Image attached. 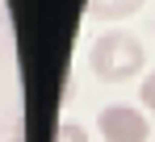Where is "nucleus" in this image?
<instances>
[{
    "label": "nucleus",
    "instance_id": "nucleus-3",
    "mask_svg": "<svg viewBox=\"0 0 155 142\" xmlns=\"http://www.w3.org/2000/svg\"><path fill=\"white\" fill-rule=\"evenodd\" d=\"M147 0H88V17H97V21H126Z\"/></svg>",
    "mask_w": 155,
    "mask_h": 142
},
{
    "label": "nucleus",
    "instance_id": "nucleus-4",
    "mask_svg": "<svg viewBox=\"0 0 155 142\" xmlns=\"http://www.w3.org/2000/svg\"><path fill=\"white\" fill-rule=\"evenodd\" d=\"M54 142H88V130H84L80 121H63L59 134H54Z\"/></svg>",
    "mask_w": 155,
    "mask_h": 142
},
{
    "label": "nucleus",
    "instance_id": "nucleus-6",
    "mask_svg": "<svg viewBox=\"0 0 155 142\" xmlns=\"http://www.w3.org/2000/svg\"><path fill=\"white\" fill-rule=\"evenodd\" d=\"M0 25H4V8H0Z\"/></svg>",
    "mask_w": 155,
    "mask_h": 142
},
{
    "label": "nucleus",
    "instance_id": "nucleus-1",
    "mask_svg": "<svg viewBox=\"0 0 155 142\" xmlns=\"http://www.w3.org/2000/svg\"><path fill=\"white\" fill-rule=\"evenodd\" d=\"M88 67L101 84H126L147 67V50L130 29H105L88 50Z\"/></svg>",
    "mask_w": 155,
    "mask_h": 142
},
{
    "label": "nucleus",
    "instance_id": "nucleus-2",
    "mask_svg": "<svg viewBox=\"0 0 155 142\" xmlns=\"http://www.w3.org/2000/svg\"><path fill=\"white\" fill-rule=\"evenodd\" d=\"M97 134H101V142H147L151 121L143 109H134L126 100H113L97 113Z\"/></svg>",
    "mask_w": 155,
    "mask_h": 142
},
{
    "label": "nucleus",
    "instance_id": "nucleus-5",
    "mask_svg": "<svg viewBox=\"0 0 155 142\" xmlns=\"http://www.w3.org/2000/svg\"><path fill=\"white\" fill-rule=\"evenodd\" d=\"M138 100H143V109H151V113H155V71L143 75V84H138Z\"/></svg>",
    "mask_w": 155,
    "mask_h": 142
}]
</instances>
